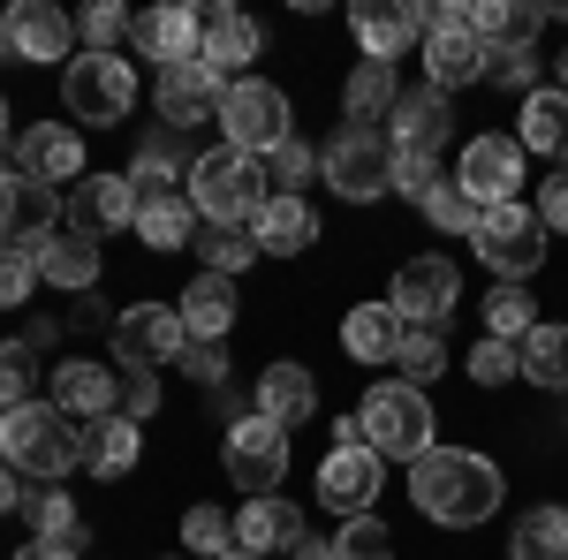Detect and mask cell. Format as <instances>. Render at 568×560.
I'll list each match as a JSON object with an SVG mask.
<instances>
[{"label":"cell","mask_w":568,"mask_h":560,"mask_svg":"<svg viewBox=\"0 0 568 560\" xmlns=\"http://www.w3.org/2000/svg\"><path fill=\"white\" fill-rule=\"evenodd\" d=\"M409 500L447 530H470L500 508V462L478 447H425L409 462Z\"/></svg>","instance_id":"1"},{"label":"cell","mask_w":568,"mask_h":560,"mask_svg":"<svg viewBox=\"0 0 568 560\" xmlns=\"http://www.w3.org/2000/svg\"><path fill=\"white\" fill-rule=\"evenodd\" d=\"M0 462L16 477H69L84 470V425L61 417L53 401H23L0 417Z\"/></svg>","instance_id":"2"},{"label":"cell","mask_w":568,"mask_h":560,"mask_svg":"<svg viewBox=\"0 0 568 560\" xmlns=\"http://www.w3.org/2000/svg\"><path fill=\"white\" fill-rule=\"evenodd\" d=\"M190 205L205 227H251L265 213V160L251 152H205V160H190Z\"/></svg>","instance_id":"3"},{"label":"cell","mask_w":568,"mask_h":560,"mask_svg":"<svg viewBox=\"0 0 568 560\" xmlns=\"http://www.w3.org/2000/svg\"><path fill=\"white\" fill-rule=\"evenodd\" d=\"M364 439H372V455L379 462H417L425 447H439L433 439V401H425V387H409V379H379V387L364 394Z\"/></svg>","instance_id":"4"},{"label":"cell","mask_w":568,"mask_h":560,"mask_svg":"<svg viewBox=\"0 0 568 560\" xmlns=\"http://www.w3.org/2000/svg\"><path fill=\"white\" fill-rule=\"evenodd\" d=\"M220 130H227V152H251V160H273L296 122H288V91H273L265 77H243V84H227L220 99Z\"/></svg>","instance_id":"5"},{"label":"cell","mask_w":568,"mask_h":560,"mask_svg":"<svg viewBox=\"0 0 568 560\" xmlns=\"http://www.w3.org/2000/svg\"><path fill=\"white\" fill-rule=\"evenodd\" d=\"M409 16L425 23V77L433 91H463L485 77V39L470 31V8H433V0H409Z\"/></svg>","instance_id":"6"},{"label":"cell","mask_w":568,"mask_h":560,"mask_svg":"<svg viewBox=\"0 0 568 560\" xmlns=\"http://www.w3.org/2000/svg\"><path fill=\"white\" fill-rule=\"evenodd\" d=\"M61 99H69V114H77L84 130H114L136 106V69L122 53H77L69 77H61Z\"/></svg>","instance_id":"7"},{"label":"cell","mask_w":568,"mask_h":560,"mask_svg":"<svg viewBox=\"0 0 568 560\" xmlns=\"http://www.w3.org/2000/svg\"><path fill=\"white\" fill-rule=\"evenodd\" d=\"M318 167L334 182V197H349V205H372V197H387L394 190V136L379 130H342L326 152H318Z\"/></svg>","instance_id":"8"},{"label":"cell","mask_w":568,"mask_h":560,"mask_svg":"<svg viewBox=\"0 0 568 560\" xmlns=\"http://www.w3.org/2000/svg\"><path fill=\"white\" fill-rule=\"evenodd\" d=\"M220 462H227V477L251 492V500H265L281 477H288V431L273 425V417H235L227 425V447H220Z\"/></svg>","instance_id":"9"},{"label":"cell","mask_w":568,"mask_h":560,"mask_svg":"<svg viewBox=\"0 0 568 560\" xmlns=\"http://www.w3.org/2000/svg\"><path fill=\"white\" fill-rule=\"evenodd\" d=\"M478 258L500 273V281H524V273H538L546 265V227H538V213L530 205H493V213L478 220Z\"/></svg>","instance_id":"10"},{"label":"cell","mask_w":568,"mask_h":560,"mask_svg":"<svg viewBox=\"0 0 568 560\" xmlns=\"http://www.w3.org/2000/svg\"><path fill=\"white\" fill-rule=\"evenodd\" d=\"M182 310L175 303H130L122 318H114V364H130V371H152V364H182Z\"/></svg>","instance_id":"11"},{"label":"cell","mask_w":568,"mask_h":560,"mask_svg":"<svg viewBox=\"0 0 568 560\" xmlns=\"http://www.w3.org/2000/svg\"><path fill=\"white\" fill-rule=\"evenodd\" d=\"M53 220H61V197L45 182H31L23 167L0 174V251H31L39 258L53 243Z\"/></svg>","instance_id":"12"},{"label":"cell","mask_w":568,"mask_h":560,"mask_svg":"<svg viewBox=\"0 0 568 560\" xmlns=\"http://www.w3.org/2000/svg\"><path fill=\"white\" fill-rule=\"evenodd\" d=\"M455 182L478 197L485 213L493 205H516V190H524V144L516 136H500V130H485L463 144V160H455Z\"/></svg>","instance_id":"13"},{"label":"cell","mask_w":568,"mask_h":560,"mask_svg":"<svg viewBox=\"0 0 568 560\" xmlns=\"http://www.w3.org/2000/svg\"><path fill=\"white\" fill-rule=\"evenodd\" d=\"M387 303H394V318H402V326H439V318H455L463 281H455V265H447V258H402Z\"/></svg>","instance_id":"14"},{"label":"cell","mask_w":568,"mask_h":560,"mask_svg":"<svg viewBox=\"0 0 568 560\" xmlns=\"http://www.w3.org/2000/svg\"><path fill=\"white\" fill-rule=\"evenodd\" d=\"M379 485H387V462H379L372 447H326V462H318V500H326L342 522L372 516Z\"/></svg>","instance_id":"15"},{"label":"cell","mask_w":568,"mask_h":560,"mask_svg":"<svg viewBox=\"0 0 568 560\" xmlns=\"http://www.w3.org/2000/svg\"><path fill=\"white\" fill-rule=\"evenodd\" d=\"M258 45H265V31L243 8H197V61L220 84H243V61H258Z\"/></svg>","instance_id":"16"},{"label":"cell","mask_w":568,"mask_h":560,"mask_svg":"<svg viewBox=\"0 0 568 560\" xmlns=\"http://www.w3.org/2000/svg\"><path fill=\"white\" fill-rule=\"evenodd\" d=\"M122 227H136L130 174H84V182H77V197H69V235L106 243V235H122Z\"/></svg>","instance_id":"17"},{"label":"cell","mask_w":568,"mask_h":560,"mask_svg":"<svg viewBox=\"0 0 568 560\" xmlns=\"http://www.w3.org/2000/svg\"><path fill=\"white\" fill-rule=\"evenodd\" d=\"M0 31H8L16 61H77V23L61 8H45V0H16L0 16Z\"/></svg>","instance_id":"18"},{"label":"cell","mask_w":568,"mask_h":560,"mask_svg":"<svg viewBox=\"0 0 568 560\" xmlns=\"http://www.w3.org/2000/svg\"><path fill=\"white\" fill-rule=\"evenodd\" d=\"M152 99H160V122H168V130H197L205 114L220 122V99H227V84H220L205 61H182V69H160Z\"/></svg>","instance_id":"19"},{"label":"cell","mask_w":568,"mask_h":560,"mask_svg":"<svg viewBox=\"0 0 568 560\" xmlns=\"http://www.w3.org/2000/svg\"><path fill=\"white\" fill-rule=\"evenodd\" d=\"M16 167L31 174V182H84V136L69 130V122H31V130L16 136Z\"/></svg>","instance_id":"20"},{"label":"cell","mask_w":568,"mask_h":560,"mask_svg":"<svg viewBox=\"0 0 568 560\" xmlns=\"http://www.w3.org/2000/svg\"><path fill=\"white\" fill-rule=\"evenodd\" d=\"M114 401H122V379H114L106 364H91V356L53 364V409H61V417L99 425V417H114Z\"/></svg>","instance_id":"21"},{"label":"cell","mask_w":568,"mask_h":560,"mask_svg":"<svg viewBox=\"0 0 568 560\" xmlns=\"http://www.w3.org/2000/svg\"><path fill=\"white\" fill-rule=\"evenodd\" d=\"M447 130H455V106H447V91H402L387 114V136L394 152H425V160H439V144H447Z\"/></svg>","instance_id":"22"},{"label":"cell","mask_w":568,"mask_h":560,"mask_svg":"<svg viewBox=\"0 0 568 560\" xmlns=\"http://www.w3.org/2000/svg\"><path fill=\"white\" fill-rule=\"evenodd\" d=\"M304 538H311L304 508H296V500H281V492H265V500H251V508L235 516V546H243V553H258V560L296 553Z\"/></svg>","instance_id":"23"},{"label":"cell","mask_w":568,"mask_h":560,"mask_svg":"<svg viewBox=\"0 0 568 560\" xmlns=\"http://www.w3.org/2000/svg\"><path fill=\"white\" fill-rule=\"evenodd\" d=\"M349 31H356V45H364V61H394L409 39H425V23L409 16V0H356Z\"/></svg>","instance_id":"24"},{"label":"cell","mask_w":568,"mask_h":560,"mask_svg":"<svg viewBox=\"0 0 568 560\" xmlns=\"http://www.w3.org/2000/svg\"><path fill=\"white\" fill-rule=\"evenodd\" d=\"M130 39L144 61H160V69H182V61H197V8H144L130 23Z\"/></svg>","instance_id":"25"},{"label":"cell","mask_w":568,"mask_h":560,"mask_svg":"<svg viewBox=\"0 0 568 560\" xmlns=\"http://www.w3.org/2000/svg\"><path fill=\"white\" fill-rule=\"evenodd\" d=\"M258 417H273L281 431H296L318 417V387H311L304 364H265L258 371Z\"/></svg>","instance_id":"26"},{"label":"cell","mask_w":568,"mask_h":560,"mask_svg":"<svg viewBox=\"0 0 568 560\" xmlns=\"http://www.w3.org/2000/svg\"><path fill=\"white\" fill-rule=\"evenodd\" d=\"M175 310H182V334L190 342H227V326H235V281L227 273H197Z\"/></svg>","instance_id":"27"},{"label":"cell","mask_w":568,"mask_h":560,"mask_svg":"<svg viewBox=\"0 0 568 560\" xmlns=\"http://www.w3.org/2000/svg\"><path fill=\"white\" fill-rule=\"evenodd\" d=\"M251 235H258L265 258H296L318 243V213H311L304 197H265V213L251 220Z\"/></svg>","instance_id":"28"},{"label":"cell","mask_w":568,"mask_h":560,"mask_svg":"<svg viewBox=\"0 0 568 560\" xmlns=\"http://www.w3.org/2000/svg\"><path fill=\"white\" fill-rule=\"evenodd\" d=\"M136 455H144V425L136 417H99V425H84V470L91 477H130Z\"/></svg>","instance_id":"29"},{"label":"cell","mask_w":568,"mask_h":560,"mask_svg":"<svg viewBox=\"0 0 568 560\" xmlns=\"http://www.w3.org/2000/svg\"><path fill=\"white\" fill-rule=\"evenodd\" d=\"M524 152H546L554 167H568V91H530L524 99V130H516Z\"/></svg>","instance_id":"30"},{"label":"cell","mask_w":568,"mask_h":560,"mask_svg":"<svg viewBox=\"0 0 568 560\" xmlns=\"http://www.w3.org/2000/svg\"><path fill=\"white\" fill-rule=\"evenodd\" d=\"M342 348H349L356 364H394V348H402L394 303H356L349 318H342Z\"/></svg>","instance_id":"31"},{"label":"cell","mask_w":568,"mask_h":560,"mask_svg":"<svg viewBox=\"0 0 568 560\" xmlns=\"http://www.w3.org/2000/svg\"><path fill=\"white\" fill-rule=\"evenodd\" d=\"M130 190H136V205H144V197H182V190H190V167H182V152H175V130L152 136V144H136Z\"/></svg>","instance_id":"32"},{"label":"cell","mask_w":568,"mask_h":560,"mask_svg":"<svg viewBox=\"0 0 568 560\" xmlns=\"http://www.w3.org/2000/svg\"><path fill=\"white\" fill-rule=\"evenodd\" d=\"M394 99H402V77H394V61H356V69H349V91H342V106H349L356 130L387 122Z\"/></svg>","instance_id":"33"},{"label":"cell","mask_w":568,"mask_h":560,"mask_svg":"<svg viewBox=\"0 0 568 560\" xmlns=\"http://www.w3.org/2000/svg\"><path fill=\"white\" fill-rule=\"evenodd\" d=\"M516 356H524V379L546 394H568V326H530L524 342H516Z\"/></svg>","instance_id":"34"},{"label":"cell","mask_w":568,"mask_h":560,"mask_svg":"<svg viewBox=\"0 0 568 560\" xmlns=\"http://www.w3.org/2000/svg\"><path fill=\"white\" fill-rule=\"evenodd\" d=\"M136 235H144L152 251L197 243V205H190V190H182V197H144V205H136Z\"/></svg>","instance_id":"35"},{"label":"cell","mask_w":568,"mask_h":560,"mask_svg":"<svg viewBox=\"0 0 568 560\" xmlns=\"http://www.w3.org/2000/svg\"><path fill=\"white\" fill-rule=\"evenodd\" d=\"M538 23H546V8H530V0H478L470 8V31L485 45H530Z\"/></svg>","instance_id":"36"},{"label":"cell","mask_w":568,"mask_h":560,"mask_svg":"<svg viewBox=\"0 0 568 560\" xmlns=\"http://www.w3.org/2000/svg\"><path fill=\"white\" fill-rule=\"evenodd\" d=\"M39 281L69 288V296H84L91 281H99V243H84V235H53V243L39 251Z\"/></svg>","instance_id":"37"},{"label":"cell","mask_w":568,"mask_h":560,"mask_svg":"<svg viewBox=\"0 0 568 560\" xmlns=\"http://www.w3.org/2000/svg\"><path fill=\"white\" fill-rule=\"evenodd\" d=\"M516 560H568V508H530L516 522Z\"/></svg>","instance_id":"38"},{"label":"cell","mask_w":568,"mask_h":560,"mask_svg":"<svg viewBox=\"0 0 568 560\" xmlns=\"http://www.w3.org/2000/svg\"><path fill=\"white\" fill-rule=\"evenodd\" d=\"M485 326H493V342H524L530 326H538V303L524 296V281H500L485 296Z\"/></svg>","instance_id":"39"},{"label":"cell","mask_w":568,"mask_h":560,"mask_svg":"<svg viewBox=\"0 0 568 560\" xmlns=\"http://www.w3.org/2000/svg\"><path fill=\"white\" fill-rule=\"evenodd\" d=\"M394 364H402V379L409 387H425L447 371V342H439V326H402V348H394Z\"/></svg>","instance_id":"40"},{"label":"cell","mask_w":568,"mask_h":560,"mask_svg":"<svg viewBox=\"0 0 568 560\" xmlns=\"http://www.w3.org/2000/svg\"><path fill=\"white\" fill-rule=\"evenodd\" d=\"M197 251H205V273H243V265L258 258V235L251 227H197Z\"/></svg>","instance_id":"41"},{"label":"cell","mask_w":568,"mask_h":560,"mask_svg":"<svg viewBox=\"0 0 568 560\" xmlns=\"http://www.w3.org/2000/svg\"><path fill=\"white\" fill-rule=\"evenodd\" d=\"M425 220H433L439 235H478V220H485V205L463 190V182H439L433 197H425Z\"/></svg>","instance_id":"42"},{"label":"cell","mask_w":568,"mask_h":560,"mask_svg":"<svg viewBox=\"0 0 568 560\" xmlns=\"http://www.w3.org/2000/svg\"><path fill=\"white\" fill-rule=\"evenodd\" d=\"M23 508H31V522H39V538H53V546H84V516L69 508V492H23Z\"/></svg>","instance_id":"43"},{"label":"cell","mask_w":568,"mask_h":560,"mask_svg":"<svg viewBox=\"0 0 568 560\" xmlns=\"http://www.w3.org/2000/svg\"><path fill=\"white\" fill-rule=\"evenodd\" d=\"M394 553V530L379 516H349L334 530V560H387Z\"/></svg>","instance_id":"44"},{"label":"cell","mask_w":568,"mask_h":560,"mask_svg":"<svg viewBox=\"0 0 568 560\" xmlns=\"http://www.w3.org/2000/svg\"><path fill=\"white\" fill-rule=\"evenodd\" d=\"M182 546L205 553V560H227L235 553V522L220 516V508H190V516H182Z\"/></svg>","instance_id":"45"},{"label":"cell","mask_w":568,"mask_h":560,"mask_svg":"<svg viewBox=\"0 0 568 560\" xmlns=\"http://www.w3.org/2000/svg\"><path fill=\"white\" fill-rule=\"evenodd\" d=\"M485 77H493V84L500 91H538V53H530V45H485Z\"/></svg>","instance_id":"46"},{"label":"cell","mask_w":568,"mask_h":560,"mask_svg":"<svg viewBox=\"0 0 568 560\" xmlns=\"http://www.w3.org/2000/svg\"><path fill=\"white\" fill-rule=\"evenodd\" d=\"M516 371H524V356H516V342H493V334H485V342L470 348V379H478V387H508Z\"/></svg>","instance_id":"47"},{"label":"cell","mask_w":568,"mask_h":560,"mask_svg":"<svg viewBox=\"0 0 568 560\" xmlns=\"http://www.w3.org/2000/svg\"><path fill=\"white\" fill-rule=\"evenodd\" d=\"M265 174H273V182H281V197H296V190H304L311 174H318V152H311L304 136H288V144H281V152H273V160H265Z\"/></svg>","instance_id":"48"},{"label":"cell","mask_w":568,"mask_h":560,"mask_svg":"<svg viewBox=\"0 0 568 560\" xmlns=\"http://www.w3.org/2000/svg\"><path fill=\"white\" fill-rule=\"evenodd\" d=\"M31 401V348L23 342H0V417Z\"/></svg>","instance_id":"49"},{"label":"cell","mask_w":568,"mask_h":560,"mask_svg":"<svg viewBox=\"0 0 568 560\" xmlns=\"http://www.w3.org/2000/svg\"><path fill=\"white\" fill-rule=\"evenodd\" d=\"M31 288H39V258L31 251H0V310L31 303Z\"/></svg>","instance_id":"50"},{"label":"cell","mask_w":568,"mask_h":560,"mask_svg":"<svg viewBox=\"0 0 568 560\" xmlns=\"http://www.w3.org/2000/svg\"><path fill=\"white\" fill-rule=\"evenodd\" d=\"M130 23H136V16H130V8H114V0L84 8V53H114V39H122Z\"/></svg>","instance_id":"51"},{"label":"cell","mask_w":568,"mask_h":560,"mask_svg":"<svg viewBox=\"0 0 568 560\" xmlns=\"http://www.w3.org/2000/svg\"><path fill=\"white\" fill-rule=\"evenodd\" d=\"M394 190L425 205V197L439 190V160H425V152H394Z\"/></svg>","instance_id":"52"},{"label":"cell","mask_w":568,"mask_h":560,"mask_svg":"<svg viewBox=\"0 0 568 560\" xmlns=\"http://www.w3.org/2000/svg\"><path fill=\"white\" fill-rule=\"evenodd\" d=\"M530 213H538L546 235H568V167H554V182L538 190V205H530Z\"/></svg>","instance_id":"53"},{"label":"cell","mask_w":568,"mask_h":560,"mask_svg":"<svg viewBox=\"0 0 568 560\" xmlns=\"http://www.w3.org/2000/svg\"><path fill=\"white\" fill-rule=\"evenodd\" d=\"M182 371H190L197 387H220V379H227V348L220 342H190L182 348Z\"/></svg>","instance_id":"54"},{"label":"cell","mask_w":568,"mask_h":560,"mask_svg":"<svg viewBox=\"0 0 568 560\" xmlns=\"http://www.w3.org/2000/svg\"><path fill=\"white\" fill-rule=\"evenodd\" d=\"M152 409H160V379H152V371H130V379H122V417L144 425Z\"/></svg>","instance_id":"55"},{"label":"cell","mask_w":568,"mask_h":560,"mask_svg":"<svg viewBox=\"0 0 568 560\" xmlns=\"http://www.w3.org/2000/svg\"><path fill=\"white\" fill-rule=\"evenodd\" d=\"M16 560H77V546H53V538H31V546H16Z\"/></svg>","instance_id":"56"},{"label":"cell","mask_w":568,"mask_h":560,"mask_svg":"<svg viewBox=\"0 0 568 560\" xmlns=\"http://www.w3.org/2000/svg\"><path fill=\"white\" fill-rule=\"evenodd\" d=\"M334 447H372L364 439V417H334Z\"/></svg>","instance_id":"57"},{"label":"cell","mask_w":568,"mask_h":560,"mask_svg":"<svg viewBox=\"0 0 568 560\" xmlns=\"http://www.w3.org/2000/svg\"><path fill=\"white\" fill-rule=\"evenodd\" d=\"M16 508H23V485H16V470L0 462V516H16Z\"/></svg>","instance_id":"58"},{"label":"cell","mask_w":568,"mask_h":560,"mask_svg":"<svg viewBox=\"0 0 568 560\" xmlns=\"http://www.w3.org/2000/svg\"><path fill=\"white\" fill-rule=\"evenodd\" d=\"M288 560H334V538H304V546H296Z\"/></svg>","instance_id":"59"},{"label":"cell","mask_w":568,"mask_h":560,"mask_svg":"<svg viewBox=\"0 0 568 560\" xmlns=\"http://www.w3.org/2000/svg\"><path fill=\"white\" fill-rule=\"evenodd\" d=\"M0 144H8V99H0Z\"/></svg>","instance_id":"60"},{"label":"cell","mask_w":568,"mask_h":560,"mask_svg":"<svg viewBox=\"0 0 568 560\" xmlns=\"http://www.w3.org/2000/svg\"><path fill=\"white\" fill-rule=\"evenodd\" d=\"M0 61H16V53H8V31H0Z\"/></svg>","instance_id":"61"},{"label":"cell","mask_w":568,"mask_h":560,"mask_svg":"<svg viewBox=\"0 0 568 560\" xmlns=\"http://www.w3.org/2000/svg\"><path fill=\"white\" fill-rule=\"evenodd\" d=\"M227 560H258V553H243V546H235V553H227Z\"/></svg>","instance_id":"62"},{"label":"cell","mask_w":568,"mask_h":560,"mask_svg":"<svg viewBox=\"0 0 568 560\" xmlns=\"http://www.w3.org/2000/svg\"><path fill=\"white\" fill-rule=\"evenodd\" d=\"M561 91H568V53H561Z\"/></svg>","instance_id":"63"}]
</instances>
